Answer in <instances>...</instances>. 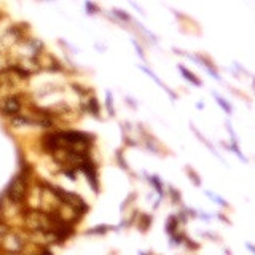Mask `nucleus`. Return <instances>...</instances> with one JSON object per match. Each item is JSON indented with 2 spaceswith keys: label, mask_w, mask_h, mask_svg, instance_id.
<instances>
[{
  "label": "nucleus",
  "mask_w": 255,
  "mask_h": 255,
  "mask_svg": "<svg viewBox=\"0 0 255 255\" xmlns=\"http://www.w3.org/2000/svg\"><path fill=\"white\" fill-rule=\"evenodd\" d=\"M43 49H45L43 42H42L40 39H35V37H32V35H26L23 40H19L18 43L10 49L11 54H13L11 61L26 59V58H37Z\"/></svg>",
  "instance_id": "1"
},
{
  "label": "nucleus",
  "mask_w": 255,
  "mask_h": 255,
  "mask_svg": "<svg viewBox=\"0 0 255 255\" xmlns=\"http://www.w3.org/2000/svg\"><path fill=\"white\" fill-rule=\"evenodd\" d=\"M24 226L32 233H48L53 228V214L39 211V209H29L24 214Z\"/></svg>",
  "instance_id": "2"
},
{
  "label": "nucleus",
  "mask_w": 255,
  "mask_h": 255,
  "mask_svg": "<svg viewBox=\"0 0 255 255\" xmlns=\"http://www.w3.org/2000/svg\"><path fill=\"white\" fill-rule=\"evenodd\" d=\"M54 190H56V191H53V193H54V196L59 200L61 204H66V206L74 208L75 211H79L80 214H82V212H86V211H88L86 203H85L79 195L70 193V191L62 190V188H54Z\"/></svg>",
  "instance_id": "3"
},
{
  "label": "nucleus",
  "mask_w": 255,
  "mask_h": 255,
  "mask_svg": "<svg viewBox=\"0 0 255 255\" xmlns=\"http://www.w3.org/2000/svg\"><path fill=\"white\" fill-rule=\"evenodd\" d=\"M23 110V99L18 93L0 97V113L5 117H15Z\"/></svg>",
  "instance_id": "4"
},
{
  "label": "nucleus",
  "mask_w": 255,
  "mask_h": 255,
  "mask_svg": "<svg viewBox=\"0 0 255 255\" xmlns=\"http://www.w3.org/2000/svg\"><path fill=\"white\" fill-rule=\"evenodd\" d=\"M6 195L13 201V203H23L27 196V183L24 180V177H15L10 185H8V190H6Z\"/></svg>",
  "instance_id": "5"
},
{
  "label": "nucleus",
  "mask_w": 255,
  "mask_h": 255,
  "mask_svg": "<svg viewBox=\"0 0 255 255\" xmlns=\"http://www.w3.org/2000/svg\"><path fill=\"white\" fill-rule=\"evenodd\" d=\"M0 247L6 252V254H19L24 249V241L19 235L13 231H8L5 235V238L0 241Z\"/></svg>",
  "instance_id": "6"
},
{
  "label": "nucleus",
  "mask_w": 255,
  "mask_h": 255,
  "mask_svg": "<svg viewBox=\"0 0 255 255\" xmlns=\"http://www.w3.org/2000/svg\"><path fill=\"white\" fill-rule=\"evenodd\" d=\"M37 61L40 70H48V72H59V70H62V64L53 54L46 53L45 49L37 56Z\"/></svg>",
  "instance_id": "7"
},
{
  "label": "nucleus",
  "mask_w": 255,
  "mask_h": 255,
  "mask_svg": "<svg viewBox=\"0 0 255 255\" xmlns=\"http://www.w3.org/2000/svg\"><path fill=\"white\" fill-rule=\"evenodd\" d=\"M195 59L196 61H200L204 67H206L208 70H209V74L214 77L215 80H220V75H218V72H217V67H215V62L212 61L208 54H196L195 56Z\"/></svg>",
  "instance_id": "8"
},
{
  "label": "nucleus",
  "mask_w": 255,
  "mask_h": 255,
  "mask_svg": "<svg viewBox=\"0 0 255 255\" xmlns=\"http://www.w3.org/2000/svg\"><path fill=\"white\" fill-rule=\"evenodd\" d=\"M177 69L180 70V74H182L183 77H185V80H188L191 85H195V86H201V85H203V82H201L200 79H198V77H196L193 72H190V70H188L187 67H183V66H177Z\"/></svg>",
  "instance_id": "9"
},
{
  "label": "nucleus",
  "mask_w": 255,
  "mask_h": 255,
  "mask_svg": "<svg viewBox=\"0 0 255 255\" xmlns=\"http://www.w3.org/2000/svg\"><path fill=\"white\" fill-rule=\"evenodd\" d=\"M140 69H142V70H144V72H145V74H148V75H150V79H152V80H155V82H157V85H160V86H161L163 89H165V91H166V93H169V96H171L172 99H175V97H177V96H175V94L172 93V91H171V89H169V88L166 86V85H165V83H163V82H161V80L158 79V77H157V74H153V72H152V70H150V69H148V67H145V66H140Z\"/></svg>",
  "instance_id": "10"
},
{
  "label": "nucleus",
  "mask_w": 255,
  "mask_h": 255,
  "mask_svg": "<svg viewBox=\"0 0 255 255\" xmlns=\"http://www.w3.org/2000/svg\"><path fill=\"white\" fill-rule=\"evenodd\" d=\"M11 56L10 53L3 51V49H0V74L5 72V70H8L10 66H11Z\"/></svg>",
  "instance_id": "11"
},
{
  "label": "nucleus",
  "mask_w": 255,
  "mask_h": 255,
  "mask_svg": "<svg viewBox=\"0 0 255 255\" xmlns=\"http://www.w3.org/2000/svg\"><path fill=\"white\" fill-rule=\"evenodd\" d=\"M112 13L115 15L120 21H123V23H132V18L131 15H128L125 10H120V8H113Z\"/></svg>",
  "instance_id": "12"
},
{
  "label": "nucleus",
  "mask_w": 255,
  "mask_h": 255,
  "mask_svg": "<svg viewBox=\"0 0 255 255\" xmlns=\"http://www.w3.org/2000/svg\"><path fill=\"white\" fill-rule=\"evenodd\" d=\"M86 105H88V112L89 113H93L94 117H99V102H97L96 97H91L89 101L86 102Z\"/></svg>",
  "instance_id": "13"
},
{
  "label": "nucleus",
  "mask_w": 255,
  "mask_h": 255,
  "mask_svg": "<svg viewBox=\"0 0 255 255\" xmlns=\"http://www.w3.org/2000/svg\"><path fill=\"white\" fill-rule=\"evenodd\" d=\"M214 97L217 99V102H218V105H220V107L226 112V113H231L233 112V109H231V105L226 102V99H223L220 94H217V93H214Z\"/></svg>",
  "instance_id": "14"
},
{
  "label": "nucleus",
  "mask_w": 255,
  "mask_h": 255,
  "mask_svg": "<svg viewBox=\"0 0 255 255\" xmlns=\"http://www.w3.org/2000/svg\"><path fill=\"white\" fill-rule=\"evenodd\" d=\"M86 10H88L89 15H97V13L101 11L99 10V6L94 2H91V0H86Z\"/></svg>",
  "instance_id": "15"
},
{
  "label": "nucleus",
  "mask_w": 255,
  "mask_h": 255,
  "mask_svg": "<svg viewBox=\"0 0 255 255\" xmlns=\"http://www.w3.org/2000/svg\"><path fill=\"white\" fill-rule=\"evenodd\" d=\"M8 231H10L8 226H6L3 222H0V241H2V239L5 238V235H6V233H8Z\"/></svg>",
  "instance_id": "16"
},
{
  "label": "nucleus",
  "mask_w": 255,
  "mask_h": 255,
  "mask_svg": "<svg viewBox=\"0 0 255 255\" xmlns=\"http://www.w3.org/2000/svg\"><path fill=\"white\" fill-rule=\"evenodd\" d=\"M107 110L110 115H115V110H113V104H112V94L107 93Z\"/></svg>",
  "instance_id": "17"
},
{
  "label": "nucleus",
  "mask_w": 255,
  "mask_h": 255,
  "mask_svg": "<svg viewBox=\"0 0 255 255\" xmlns=\"http://www.w3.org/2000/svg\"><path fill=\"white\" fill-rule=\"evenodd\" d=\"M105 231H107V226H97V228L91 230V231H88V233H91V235H94V233H105Z\"/></svg>",
  "instance_id": "18"
},
{
  "label": "nucleus",
  "mask_w": 255,
  "mask_h": 255,
  "mask_svg": "<svg viewBox=\"0 0 255 255\" xmlns=\"http://www.w3.org/2000/svg\"><path fill=\"white\" fill-rule=\"evenodd\" d=\"M37 255H53V252L48 249V247H42V249L37 252Z\"/></svg>",
  "instance_id": "19"
},
{
  "label": "nucleus",
  "mask_w": 255,
  "mask_h": 255,
  "mask_svg": "<svg viewBox=\"0 0 255 255\" xmlns=\"http://www.w3.org/2000/svg\"><path fill=\"white\" fill-rule=\"evenodd\" d=\"M134 46H136V49H137V53H139V56H140V58H142V59L145 61V54H144V51H142V48L139 46V43H137V42H134Z\"/></svg>",
  "instance_id": "20"
}]
</instances>
